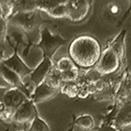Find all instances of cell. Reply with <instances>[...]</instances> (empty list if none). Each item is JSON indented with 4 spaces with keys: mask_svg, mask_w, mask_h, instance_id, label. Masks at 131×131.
<instances>
[{
    "mask_svg": "<svg viewBox=\"0 0 131 131\" xmlns=\"http://www.w3.org/2000/svg\"><path fill=\"white\" fill-rule=\"evenodd\" d=\"M75 67H76L75 64L73 62V60H71L69 56H65V57H62V58L59 59V60L56 61L55 65H54V68H55L57 71L60 72V73L68 71Z\"/></svg>",
    "mask_w": 131,
    "mask_h": 131,
    "instance_id": "cell-20",
    "label": "cell"
},
{
    "mask_svg": "<svg viewBox=\"0 0 131 131\" xmlns=\"http://www.w3.org/2000/svg\"><path fill=\"white\" fill-rule=\"evenodd\" d=\"M107 10L112 15H118L120 10H121V7L118 3H109L107 4Z\"/></svg>",
    "mask_w": 131,
    "mask_h": 131,
    "instance_id": "cell-25",
    "label": "cell"
},
{
    "mask_svg": "<svg viewBox=\"0 0 131 131\" xmlns=\"http://www.w3.org/2000/svg\"><path fill=\"white\" fill-rule=\"evenodd\" d=\"M7 20L8 24L10 23L12 26L18 27L25 32L32 31L35 29L39 28L40 25L45 22L42 18L40 12L38 10L33 12H18L10 16Z\"/></svg>",
    "mask_w": 131,
    "mask_h": 131,
    "instance_id": "cell-2",
    "label": "cell"
},
{
    "mask_svg": "<svg viewBox=\"0 0 131 131\" xmlns=\"http://www.w3.org/2000/svg\"><path fill=\"white\" fill-rule=\"evenodd\" d=\"M117 128H115L114 126V124L112 125H101L99 127L98 130L97 131H119Z\"/></svg>",
    "mask_w": 131,
    "mask_h": 131,
    "instance_id": "cell-26",
    "label": "cell"
},
{
    "mask_svg": "<svg viewBox=\"0 0 131 131\" xmlns=\"http://www.w3.org/2000/svg\"><path fill=\"white\" fill-rule=\"evenodd\" d=\"M1 123H2V122H1V120H0V126H1Z\"/></svg>",
    "mask_w": 131,
    "mask_h": 131,
    "instance_id": "cell-29",
    "label": "cell"
},
{
    "mask_svg": "<svg viewBox=\"0 0 131 131\" xmlns=\"http://www.w3.org/2000/svg\"><path fill=\"white\" fill-rule=\"evenodd\" d=\"M122 77L117 78H104L102 77L100 81L95 83V94L93 95L94 101H115L117 90L119 88Z\"/></svg>",
    "mask_w": 131,
    "mask_h": 131,
    "instance_id": "cell-5",
    "label": "cell"
},
{
    "mask_svg": "<svg viewBox=\"0 0 131 131\" xmlns=\"http://www.w3.org/2000/svg\"><path fill=\"white\" fill-rule=\"evenodd\" d=\"M60 93L69 98H75L78 97L79 86L76 82H62L60 86Z\"/></svg>",
    "mask_w": 131,
    "mask_h": 131,
    "instance_id": "cell-18",
    "label": "cell"
},
{
    "mask_svg": "<svg viewBox=\"0 0 131 131\" xmlns=\"http://www.w3.org/2000/svg\"><path fill=\"white\" fill-rule=\"evenodd\" d=\"M130 101H131V95H130Z\"/></svg>",
    "mask_w": 131,
    "mask_h": 131,
    "instance_id": "cell-31",
    "label": "cell"
},
{
    "mask_svg": "<svg viewBox=\"0 0 131 131\" xmlns=\"http://www.w3.org/2000/svg\"><path fill=\"white\" fill-rule=\"evenodd\" d=\"M101 52L100 42L88 34L74 38L68 48L70 59L78 68L82 70L94 68L100 60Z\"/></svg>",
    "mask_w": 131,
    "mask_h": 131,
    "instance_id": "cell-1",
    "label": "cell"
},
{
    "mask_svg": "<svg viewBox=\"0 0 131 131\" xmlns=\"http://www.w3.org/2000/svg\"><path fill=\"white\" fill-rule=\"evenodd\" d=\"M67 18L72 22L80 23L88 15L90 2L85 0H69L67 2Z\"/></svg>",
    "mask_w": 131,
    "mask_h": 131,
    "instance_id": "cell-7",
    "label": "cell"
},
{
    "mask_svg": "<svg viewBox=\"0 0 131 131\" xmlns=\"http://www.w3.org/2000/svg\"><path fill=\"white\" fill-rule=\"evenodd\" d=\"M73 125L78 126L83 130H88L92 129L94 127V122L91 115H85L75 118L74 122H73Z\"/></svg>",
    "mask_w": 131,
    "mask_h": 131,
    "instance_id": "cell-19",
    "label": "cell"
},
{
    "mask_svg": "<svg viewBox=\"0 0 131 131\" xmlns=\"http://www.w3.org/2000/svg\"><path fill=\"white\" fill-rule=\"evenodd\" d=\"M37 10L36 0H20V1H14V8L12 15L18 12H33Z\"/></svg>",
    "mask_w": 131,
    "mask_h": 131,
    "instance_id": "cell-17",
    "label": "cell"
},
{
    "mask_svg": "<svg viewBox=\"0 0 131 131\" xmlns=\"http://www.w3.org/2000/svg\"><path fill=\"white\" fill-rule=\"evenodd\" d=\"M126 33L127 30H123L115 39H114V40H112L110 45L107 46L115 51L122 63L123 61L124 57H125V45H124V42H125Z\"/></svg>",
    "mask_w": 131,
    "mask_h": 131,
    "instance_id": "cell-15",
    "label": "cell"
},
{
    "mask_svg": "<svg viewBox=\"0 0 131 131\" xmlns=\"http://www.w3.org/2000/svg\"><path fill=\"white\" fill-rule=\"evenodd\" d=\"M8 20L5 18L0 20V49H5V42L8 32Z\"/></svg>",
    "mask_w": 131,
    "mask_h": 131,
    "instance_id": "cell-24",
    "label": "cell"
},
{
    "mask_svg": "<svg viewBox=\"0 0 131 131\" xmlns=\"http://www.w3.org/2000/svg\"><path fill=\"white\" fill-rule=\"evenodd\" d=\"M24 131H25V130H24Z\"/></svg>",
    "mask_w": 131,
    "mask_h": 131,
    "instance_id": "cell-32",
    "label": "cell"
},
{
    "mask_svg": "<svg viewBox=\"0 0 131 131\" xmlns=\"http://www.w3.org/2000/svg\"><path fill=\"white\" fill-rule=\"evenodd\" d=\"M0 78L4 81H5L10 88H18L31 98V94L27 90V88L25 84L23 82V80L2 62L0 63Z\"/></svg>",
    "mask_w": 131,
    "mask_h": 131,
    "instance_id": "cell-10",
    "label": "cell"
},
{
    "mask_svg": "<svg viewBox=\"0 0 131 131\" xmlns=\"http://www.w3.org/2000/svg\"><path fill=\"white\" fill-rule=\"evenodd\" d=\"M45 82H46V83L50 86H52V88L60 89V86L61 85V83H62L60 73L59 71H57L53 67L52 70L51 71V73H49V75L47 76Z\"/></svg>",
    "mask_w": 131,
    "mask_h": 131,
    "instance_id": "cell-21",
    "label": "cell"
},
{
    "mask_svg": "<svg viewBox=\"0 0 131 131\" xmlns=\"http://www.w3.org/2000/svg\"><path fill=\"white\" fill-rule=\"evenodd\" d=\"M29 131H51L47 123L42 120L39 116V114H36L34 119L31 122Z\"/></svg>",
    "mask_w": 131,
    "mask_h": 131,
    "instance_id": "cell-23",
    "label": "cell"
},
{
    "mask_svg": "<svg viewBox=\"0 0 131 131\" xmlns=\"http://www.w3.org/2000/svg\"><path fill=\"white\" fill-rule=\"evenodd\" d=\"M14 48L13 55L10 56V58L4 60L2 61L4 65H5L7 67H9L10 70H12L15 73H17L21 79H24L25 76L30 75L32 72L31 68H29L26 64L22 60V59L18 56V46H15Z\"/></svg>",
    "mask_w": 131,
    "mask_h": 131,
    "instance_id": "cell-9",
    "label": "cell"
},
{
    "mask_svg": "<svg viewBox=\"0 0 131 131\" xmlns=\"http://www.w3.org/2000/svg\"><path fill=\"white\" fill-rule=\"evenodd\" d=\"M121 64V60L115 51L107 46L101 52V58L94 68L101 75V77H104L116 73L119 70Z\"/></svg>",
    "mask_w": 131,
    "mask_h": 131,
    "instance_id": "cell-6",
    "label": "cell"
},
{
    "mask_svg": "<svg viewBox=\"0 0 131 131\" xmlns=\"http://www.w3.org/2000/svg\"><path fill=\"white\" fill-rule=\"evenodd\" d=\"M114 126L118 129L131 126V101H127L120 107L114 119Z\"/></svg>",
    "mask_w": 131,
    "mask_h": 131,
    "instance_id": "cell-13",
    "label": "cell"
},
{
    "mask_svg": "<svg viewBox=\"0 0 131 131\" xmlns=\"http://www.w3.org/2000/svg\"><path fill=\"white\" fill-rule=\"evenodd\" d=\"M14 28H15V30L12 31V32L10 33L7 32L6 39L10 42V44L13 47L19 46L20 45H24L28 47V51H29V47L31 46V43L29 42L28 39H27V36L25 34V32L23 30H21V29L18 28V27H14Z\"/></svg>",
    "mask_w": 131,
    "mask_h": 131,
    "instance_id": "cell-14",
    "label": "cell"
},
{
    "mask_svg": "<svg viewBox=\"0 0 131 131\" xmlns=\"http://www.w3.org/2000/svg\"><path fill=\"white\" fill-rule=\"evenodd\" d=\"M58 93H60V89L52 88L44 81L40 85L36 86L34 92L31 94L30 99L34 104H37L53 98Z\"/></svg>",
    "mask_w": 131,
    "mask_h": 131,
    "instance_id": "cell-12",
    "label": "cell"
},
{
    "mask_svg": "<svg viewBox=\"0 0 131 131\" xmlns=\"http://www.w3.org/2000/svg\"><path fill=\"white\" fill-rule=\"evenodd\" d=\"M67 0H56V3L47 12V15L54 18H67Z\"/></svg>",
    "mask_w": 131,
    "mask_h": 131,
    "instance_id": "cell-16",
    "label": "cell"
},
{
    "mask_svg": "<svg viewBox=\"0 0 131 131\" xmlns=\"http://www.w3.org/2000/svg\"><path fill=\"white\" fill-rule=\"evenodd\" d=\"M38 113L35 104L28 99L16 110L12 118V122L18 124H24L28 122H32L36 114Z\"/></svg>",
    "mask_w": 131,
    "mask_h": 131,
    "instance_id": "cell-8",
    "label": "cell"
},
{
    "mask_svg": "<svg viewBox=\"0 0 131 131\" xmlns=\"http://www.w3.org/2000/svg\"><path fill=\"white\" fill-rule=\"evenodd\" d=\"M66 43L67 40L60 35H53L48 27H43L40 30V40L36 46L42 51L44 58L52 60L59 48L64 46Z\"/></svg>",
    "mask_w": 131,
    "mask_h": 131,
    "instance_id": "cell-3",
    "label": "cell"
},
{
    "mask_svg": "<svg viewBox=\"0 0 131 131\" xmlns=\"http://www.w3.org/2000/svg\"><path fill=\"white\" fill-rule=\"evenodd\" d=\"M5 49H0V63L2 62L5 59H4V54H5Z\"/></svg>",
    "mask_w": 131,
    "mask_h": 131,
    "instance_id": "cell-27",
    "label": "cell"
},
{
    "mask_svg": "<svg viewBox=\"0 0 131 131\" xmlns=\"http://www.w3.org/2000/svg\"><path fill=\"white\" fill-rule=\"evenodd\" d=\"M28 99H30V97L18 88H8L2 100L4 107H5V115L2 118V121L12 122L13 114Z\"/></svg>",
    "mask_w": 131,
    "mask_h": 131,
    "instance_id": "cell-4",
    "label": "cell"
},
{
    "mask_svg": "<svg viewBox=\"0 0 131 131\" xmlns=\"http://www.w3.org/2000/svg\"><path fill=\"white\" fill-rule=\"evenodd\" d=\"M80 72L81 69L75 67L68 71L60 73L61 81L62 82H76L80 76Z\"/></svg>",
    "mask_w": 131,
    "mask_h": 131,
    "instance_id": "cell-22",
    "label": "cell"
},
{
    "mask_svg": "<svg viewBox=\"0 0 131 131\" xmlns=\"http://www.w3.org/2000/svg\"><path fill=\"white\" fill-rule=\"evenodd\" d=\"M54 65L52 60H50L48 58H44L42 62L34 70H32L31 74L29 75L31 78V81L34 83L36 86L40 85L46 80L47 76L49 75Z\"/></svg>",
    "mask_w": 131,
    "mask_h": 131,
    "instance_id": "cell-11",
    "label": "cell"
},
{
    "mask_svg": "<svg viewBox=\"0 0 131 131\" xmlns=\"http://www.w3.org/2000/svg\"><path fill=\"white\" fill-rule=\"evenodd\" d=\"M4 17H3V10H2V7H1V4H0V20L3 19Z\"/></svg>",
    "mask_w": 131,
    "mask_h": 131,
    "instance_id": "cell-28",
    "label": "cell"
},
{
    "mask_svg": "<svg viewBox=\"0 0 131 131\" xmlns=\"http://www.w3.org/2000/svg\"><path fill=\"white\" fill-rule=\"evenodd\" d=\"M6 131H9V129H8V128H7V130H6Z\"/></svg>",
    "mask_w": 131,
    "mask_h": 131,
    "instance_id": "cell-30",
    "label": "cell"
}]
</instances>
